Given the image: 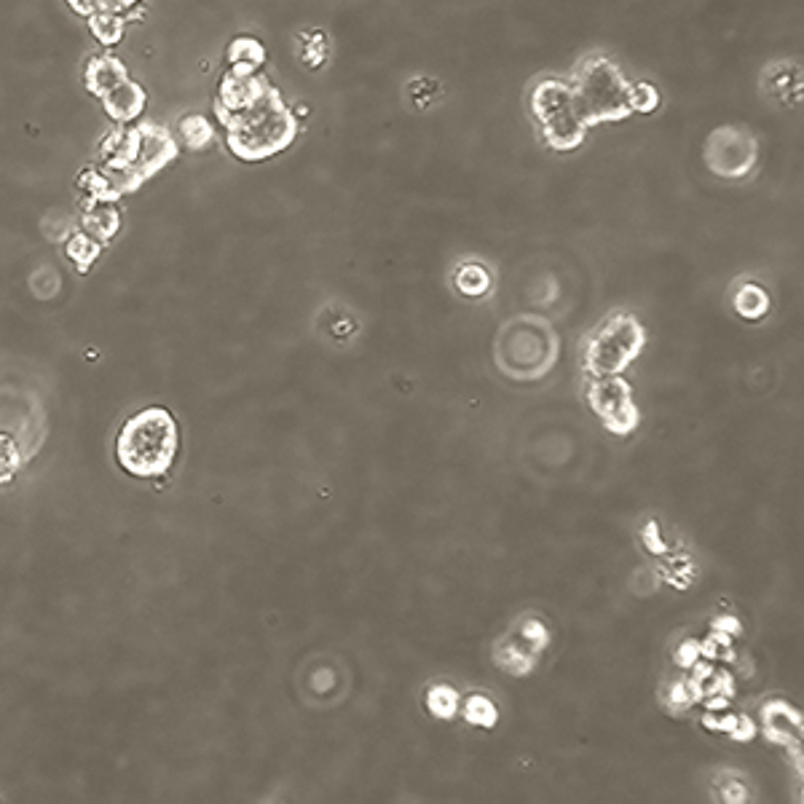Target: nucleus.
Returning a JSON list of instances; mask_svg holds the SVG:
<instances>
[{"label": "nucleus", "instance_id": "21", "mask_svg": "<svg viewBox=\"0 0 804 804\" xmlns=\"http://www.w3.org/2000/svg\"><path fill=\"white\" fill-rule=\"evenodd\" d=\"M429 703H432V711H435L437 716H448V713H453V705H456V695H453L451 689L437 687V689H432V695H429Z\"/></svg>", "mask_w": 804, "mask_h": 804}, {"label": "nucleus", "instance_id": "16", "mask_svg": "<svg viewBox=\"0 0 804 804\" xmlns=\"http://www.w3.org/2000/svg\"><path fill=\"white\" fill-rule=\"evenodd\" d=\"M100 172L105 175V180L110 183V188L118 193V196H126V193H134L143 188V183H148L134 164H121V161H100L97 164Z\"/></svg>", "mask_w": 804, "mask_h": 804}, {"label": "nucleus", "instance_id": "11", "mask_svg": "<svg viewBox=\"0 0 804 804\" xmlns=\"http://www.w3.org/2000/svg\"><path fill=\"white\" fill-rule=\"evenodd\" d=\"M175 140L185 151H207L215 143V124L207 116H201V113H188V116L177 121Z\"/></svg>", "mask_w": 804, "mask_h": 804}, {"label": "nucleus", "instance_id": "10", "mask_svg": "<svg viewBox=\"0 0 804 804\" xmlns=\"http://www.w3.org/2000/svg\"><path fill=\"white\" fill-rule=\"evenodd\" d=\"M140 151V126L116 124L100 140V159L102 161H121V164H134Z\"/></svg>", "mask_w": 804, "mask_h": 804}, {"label": "nucleus", "instance_id": "22", "mask_svg": "<svg viewBox=\"0 0 804 804\" xmlns=\"http://www.w3.org/2000/svg\"><path fill=\"white\" fill-rule=\"evenodd\" d=\"M67 6H70V11H76L78 17L89 19L97 11L108 9V0H67Z\"/></svg>", "mask_w": 804, "mask_h": 804}, {"label": "nucleus", "instance_id": "14", "mask_svg": "<svg viewBox=\"0 0 804 804\" xmlns=\"http://www.w3.org/2000/svg\"><path fill=\"white\" fill-rule=\"evenodd\" d=\"M84 231L97 242L108 244L121 231V215L116 204H94L92 210H84Z\"/></svg>", "mask_w": 804, "mask_h": 804}, {"label": "nucleus", "instance_id": "1", "mask_svg": "<svg viewBox=\"0 0 804 804\" xmlns=\"http://www.w3.org/2000/svg\"><path fill=\"white\" fill-rule=\"evenodd\" d=\"M220 129L226 132L228 151L234 153L236 159L258 164L287 151L301 132V124L293 116V110L287 108L282 92L271 84L258 102L226 118Z\"/></svg>", "mask_w": 804, "mask_h": 804}, {"label": "nucleus", "instance_id": "5", "mask_svg": "<svg viewBox=\"0 0 804 804\" xmlns=\"http://www.w3.org/2000/svg\"><path fill=\"white\" fill-rule=\"evenodd\" d=\"M641 346H644L641 325L633 317H617L593 338L590 352H587V365L598 376H612L641 352Z\"/></svg>", "mask_w": 804, "mask_h": 804}, {"label": "nucleus", "instance_id": "23", "mask_svg": "<svg viewBox=\"0 0 804 804\" xmlns=\"http://www.w3.org/2000/svg\"><path fill=\"white\" fill-rule=\"evenodd\" d=\"M137 3H145V0H108V11L113 14H126V11L137 6Z\"/></svg>", "mask_w": 804, "mask_h": 804}, {"label": "nucleus", "instance_id": "15", "mask_svg": "<svg viewBox=\"0 0 804 804\" xmlns=\"http://www.w3.org/2000/svg\"><path fill=\"white\" fill-rule=\"evenodd\" d=\"M102 247H105V244L97 242L94 236H89L86 231H78V234H73L70 239H67L65 255H67V260L76 266L78 274H86V271H89V268L97 263V258L102 255Z\"/></svg>", "mask_w": 804, "mask_h": 804}, {"label": "nucleus", "instance_id": "3", "mask_svg": "<svg viewBox=\"0 0 804 804\" xmlns=\"http://www.w3.org/2000/svg\"><path fill=\"white\" fill-rule=\"evenodd\" d=\"M587 126L630 118V81L622 67L606 54H590L577 65L569 81Z\"/></svg>", "mask_w": 804, "mask_h": 804}, {"label": "nucleus", "instance_id": "18", "mask_svg": "<svg viewBox=\"0 0 804 804\" xmlns=\"http://www.w3.org/2000/svg\"><path fill=\"white\" fill-rule=\"evenodd\" d=\"M660 108V92L646 81L630 84V113H654Z\"/></svg>", "mask_w": 804, "mask_h": 804}, {"label": "nucleus", "instance_id": "8", "mask_svg": "<svg viewBox=\"0 0 804 804\" xmlns=\"http://www.w3.org/2000/svg\"><path fill=\"white\" fill-rule=\"evenodd\" d=\"M129 78H132L129 76V67L116 54H97V57L86 59L84 86L86 92L97 97V100H102L105 94L113 92L116 86H121Z\"/></svg>", "mask_w": 804, "mask_h": 804}, {"label": "nucleus", "instance_id": "9", "mask_svg": "<svg viewBox=\"0 0 804 804\" xmlns=\"http://www.w3.org/2000/svg\"><path fill=\"white\" fill-rule=\"evenodd\" d=\"M145 105H148V92L137 81H132V78L102 97V110H105V116L113 124H134V121H140V116L145 113Z\"/></svg>", "mask_w": 804, "mask_h": 804}, {"label": "nucleus", "instance_id": "17", "mask_svg": "<svg viewBox=\"0 0 804 804\" xmlns=\"http://www.w3.org/2000/svg\"><path fill=\"white\" fill-rule=\"evenodd\" d=\"M456 285H459V290L464 295H480L488 290V285H491V277H488L486 268L478 266V263H467V266L459 268V274H456Z\"/></svg>", "mask_w": 804, "mask_h": 804}, {"label": "nucleus", "instance_id": "12", "mask_svg": "<svg viewBox=\"0 0 804 804\" xmlns=\"http://www.w3.org/2000/svg\"><path fill=\"white\" fill-rule=\"evenodd\" d=\"M266 46L252 38V35H236L231 38L226 49V62L228 67H236V70H260L266 65Z\"/></svg>", "mask_w": 804, "mask_h": 804}, {"label": "nucleus", "instance_id": "19", "mask_svg": "<svg viewBox=\"0 0 804 804\" xmlns=\"http://www.w3.org/2000/svg\"><path fill=\"white\" fill-rule=\"evenodd\" d=\"M311 35H314V41H306L303 35H298V41H301L298 54L306 62V67H322L327 59V35L322 30H311Z\"/></svg>", "mask_w": 804, "mask_h": 804}, {"label": "nucleus", "instance_id": "7", "mask_svg": "<svg viewBox=\"0 0 804 804\" xmlns=\"http://www.w3.org/2000/svg\"><path fill=\"white\" fill-rule=\"evenodd\" d=\"M137 126H140V151L134 159V169L145 180H151L153 175H159L161 169H167L180 156V145H177L175 134L161 124L143 121Z\"/></svg>", "mask_w": 804, "mask_h": 804}, {"label": "nucleus", "instance_id": "13", "mask_svg": "<svg viewBox=\"0 0 804 804\" xmlns=\"http://www.w3.org/2000/svg\"><path fill=\"white\" fill-rule=\"evenodd\" d=\"M86 27L102 49H116L118 43L124 41L126 35V19L124 14H113V11H97L86 19Z\"/></svg>", "mask_w": 804, "mask_h": 804}, {"label": "nucleus", "instance_id": "6", "mask_svg": "<svg viewBox=\"0 0 804 804\" xmlns=\"http://www.w3.org/2000/svg\"><path fill=\"white\" fill-rule=\"evenodd\" d=\"M268 86H271V81L260 70H236V67H228L223 78H220L215 102H212L215 121L223 124L226 118L247 110L252 102H258L268 92Z\"/></svg>", "mask_w": 804, "mask_h": 804}, {"label": "nucleus", "instance_id": "20", "mask_svg": "<svg viewBox=\"0 0 804 804\" xmlns=\"http://www.w3.org/2000/svg\"><path fill=\"white\" fill-rule=\"evenodd\" d=\"M19 469V451L14 440L6 435H0V486L9 483Z\"/></svg>", "mask_w": 804, "mask_h": 804}, {"label": "nucleus", "instance_id": "4", "mask_svg": "<svg viewBox=\"0 0 804 804\" xmlns=\"http://www.w3.org/2000/svg\"><path fill=\"white\" fill-rule=\"evenodd\" d=\"M528 108L550 151L571 153L587 140L590 126L579 110L569 81L553 76L539 78L528 94Z\"/></svg>", "mask_w": 804, "mask_h": 804}, {"label": "nucleus", "instance_id": "2", "mask_svg": "<svg viewBox=\"0 0 804 804\" xmlns=\"http://www.w3.org/2000/svg\"><path fill=\"white\" fill-rule=\"evenodd\" d=\"M180 451V429L167 408H143L124 421L116 437L118 467L132 478L151 480L167 475Z\"/></svg>", "mask_w": 804, "mask_h": 804}]
</instances>
